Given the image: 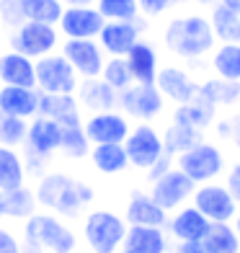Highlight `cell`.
Instances as JSON below:
<instances>
[{
  "instance_id": "cell-1",
  "label": "cell",
  "mask_w": 240,
  "mask_h": 253,
  "mask_svg": "<svg viewBox=\"0 0 240 253\" xmlns=\"http://www.w3.org/2000/svg\"><path fill=\"white\" fill-rule=\"evenodd\" d=\"M34 191H37V202L41 207H47L49 212L60 217H67V220L78 217L93 202V189L85 181H78L67 173H60V170L39 176V183Z\"/></svg>"
},
{
  "instance_id": "cell-2",
  "label": "cell",
  "mask_w": 240,
  "mask_h": 253,
  "mask_svg": "<svg viewBox=\"0 0 240 253\" xmlns=\"http://www.w3.org/2000/svg\"><path fill=\"white\" fill-rule=\"evenodd\" d=\"M24 243L41 248L44 253H75L78 238L73 227L54 212H34L24 225Z\"/></svg>"
},
{
  "instance_id": "cell-3",
  "label": "cell",
  "mask_w": 240,
  "mask_h": 253,
  "mask_svg": "<svg viewBox=\"0 0 240 253\" xmlns=\"http://www.w3.org/2000/svg\"><path fill=\"white\" fill-rule=\"evenodd\" d=\"M165 44L181 57H199L212 49L214 44V29L207 18L189 16L176 18L165 29Z\"/></svg>"
},
{
  "instance_id": "cell-4",
  "label": "cell",
  "mask_w": 240,
  "mask_h": 253,
  "mask_svg": "<svg viewBox=\"0 0 240 253\" xmlns=\"http://www.w3.org/2000/svg\"><path fill=\"white\" fill-rule=\"evenodd\" d=\"M127 220L111 210H93L85 214L83 238L90 253H119L124 235H127Z\"/></svg>"
},
{
  "instance_id": "cell-5",
  "label": "cell",
  "mask_w": 240,
  "mask_h": 253,
  "mask_svg": "<svg viewBox=\"0 0 240 253\" xmlns=\"http://www.w3.org/2000/svg\"><path fill=\"white\" fill-rule=\"evenodd\" d=\"M60 145H62V124H57L54 119H47V117H34L29 122V132L24 142L26 170H34L39 176V168H44V163L54 153H60Z\"/></svg>"
},
{
  "instance_id": "cell-6",
  "label": "cell",
  "mask_w": 240,
  "mask_h": 253,
  "mask_svg": "<svg viewBox=\"0 0 240 253\" xmlns=\"http://www.w3.org/2000/svg\"><path fill=\"white\" fill-rule=\"evenodd\" d=\"M37 88L41 93H75L78 73L65 54H44L37 60Z\"/></svg>"
},
{
  "instance_id": "cell-7",
  "label": "cell",
  "mask_w": 240,
  "mask_h": 253,
  "mask_svg": "<svg viewBox=\"0 0 240 253\" xmlns=\"http://www.w3.org/2000/svg\"><path fill=\"white\" fill-rule=\"evenodd\" d=\"M8 42L13 52L39 60L44 54H52V49L57 47V29L52 24H41V21H26L18 29H13Z\"/></svg>"
},
{
  "instance_id": "cell-8",
  "label": "cell",
  "mask_w": 240,
  "mask_h": 253,
  "mask_svg": "<svg viewBox=\"0 0 240 253\" xmlns=\"http://www.w3.org/2000/svg\"><path fill=\"white\" fill-rule=\"evenodd\" d=\"M124 150H127L129 166L150 170L158 160L165 155V145L153 126L140 124V126H134V132H129V137L124 140Z\"/></svg>"
},
{
  "instance_id": "cell-9",
  "label": "cell",
  "mask_w": 240,
  "mask_h": 253,
  "mask_svg": "<svg viewBox=\"0 0 240 253\" xmlns=\"http://www.w3.org/2000/svg\"><path fill=\"white\" fill-rule=\"evenodd\" d=\"M194 207L207 217L209 222H230L238 214V202L227 186L220 183H204L194 191Z\"/></svg>"
},
{
  "instance_id": "cell-10",
  "label": "cell",
  "mask_w": 240,
  "mask_h": 253,
  "mask_svg": "<svg viewBox=\"0 0 240 253\" xmlns=\"http://www.w3.org/2000/svg\"><path fill=\"white\" fill-rule=\"evenodd\" d=\"M178 168L194 183H207L222 170V153L207 142H199L191 150L178 155Z\"/></svg>"
},
{
  "instance_id": "cell-11",
  "label": "cell",
  "mask_w": 240,
  "mask_h": 253,
  "mask_svg": "<svg viewBox=\"0 0 240 253\" xmlns=\"http://www.w3.org/2000/svg\"><path fill=\"white\" fill-rule=\"evenodd\" d=\"M106 18L93 5H70L62 10L60 31L67 39H96L104 29Z\"/></svg>"
},
{
  "instance_id": "cell-12",
  "label": "cell",
  "mask_w": 240,
  "mask_h": 253,
  "mask_svg": "<svg viewBox=\"0 0 240 253\" xmlns=\"http://www.w3.org/2000/svg\"><path fill=\"white\" fill-rule=\"evenodd\" d=\"M194 183L181 168H170L168 173H163L158 181H153V191L150 197L163 207V210H176V207H181L189 197H194Z\"/></svg>"
},
{
  "instance_id": "cell-13",
  "label": "cell",
  "mask_w": 240,
  "mask_h": 253,
  "mask_svg": "<svg viewBox=\"0 0 240 253\" xmlns=\"http://www.w3.org/2000/svg\"><path fill=\"white\" fill-rule=\"evenodd\" d=\"M62 54L83 78H98L104 70V52L93 39H67L62 44Z\"/></svg>"
},
{
  "instance_id": "cell-14",
  "label": "cell",
  "mask_w": 240,
  "mask_h": 253,
  "mask_svg": "<svg viewBox=\"0 0 240 253\" xmlns=\"http://www.w3.org/2000/svg\"><path fill=\"white\" fill-rule=\"evenodd\" d=\"M119 103L124 111L137 117V119H153L163 109V93H160L158 85L134 83L119 93Z\"/></svg>"
},
{
  "instance_id": "cell-15",
  "label": "cell",
  "mask_w": 240,
  "mask_h": 253,
  "mask_svg": "<svg viewBox=\"0 0 240 253\" xmlns=\"http://www.w3.org/2000/svg\"><path fill=\"white\" fill-rule=\"evenodd\" d=\"M83 129L88 134V140L93 145H106V142H124L129 137V124L121 114H114V111H98L93 114Z\"/></svg>"
},
{
  "instance_id": "cell-16",
  "label": "cell",
  "mask_w": 240,
  "mask_h": 253,
  "mask_svg": "<svg viewBox=\"0 0 240 253\" xmlns=\"http://www.w3.org/2000/svg\"><path fill=\"white\" fill-rule=\"evenodd\" d=\"M41 90L21 85H0V111L18 119H34L39 114Z\"/></svg>"
},
{
  "instance_id": "cell-17",
  "label": "cell",
  "mask_w": 240,
  "mask_h": 253,
  "mask_svg": "<svg viewBox=\"0 0 240 253\" xmlns=\"http://www.w3.org/2000/svg\"><path fill=\"white\" fill-rule=\"evenodd\" d=\"M0 83L3 85H21L37 88V60L8 49L0 54Z\"/></svg>"
},
{
  "instance_id": "cell-18",
  "label": "cell",
  "mask_w": 240,
  "mask_h": 253,
  "mask_svg": "<svg viewBox=\"0 0 240 253\" xmlns=\"http://www.w3.org/2000/svg\"><path fill=\"white\" fill-rule=\"evenodd\" d=\"M140 37L137 21H106L98 34V42L111 57H127V52L134 47Z\"/></svg>"
},
{
  "instance_id": "cell-19",
  "label": "cell",
  "mask_w": 240,
  "mask_h": 253,
  "mask_svg": "<svg viewBox=\"0 0 240 253\" xmlns=\"http://www.w3.org/2000/svg\"><path fill=\"white\" fill-rule=\"evenodd\" d=\"M127 225H145V227H165L168 225V212L160 207L150 194L134 191L127 202V212H124Z\"/></svg>"
},
{
  "instance_id": "cell-20",
  "label": "cell",
  "mask_w": 240,
  "mask_h": 253,
  "mask_svg": "<svg viewBox=\"0 0 240 253\" xmlns=\"http://www.w3.org/2000/svg\"><path fill=\"white\" fill-rule=\"evenodd\" d=\"M209 225L212 222L197 210V207H184V210H178L168 220V230L178 243H197V240H204Z\"/></svg>"
},
{
  "instance_id": "cell-21",
  "label": "cell",
  "mask_w": 240,
  "mask_h": 253,
  "mask_svg": "<svg viewBox=\"0 0 240 253\" xmlns=\"http://www.w3.org/2000/svg\"><path fill=\"white\" fill-rule=\"evenodd\" d=\"M124 253H168V235L163 227H145V225H129L121 243Z\"/></svg>"
},
{
  "instance_id": "cell-22",
  "label": "cell",
  "mask_w": 240,
  "mask_h": 253,
  "mask_svg": "<svg viewBox=\"0 0 240 253\" xmlns=\"http://www.w3.org/2000/svg\"><path fill=\"white\" fill-rule=\"evenodd\" d=\"M37 117H47L54 119L62 126H78L80 122V109H78V98L73 93H41L39 101V114Z\"/></svg>"
},
{
  "instance_id": "cell-23",
  "label": "cell",
  "mask_w": 240,
  "mask_h": 253,
  "mask_svg": "<svg viewBox=\"0 0 240 253\" xmlns=\"http://www.w3.org/2000/svg\"><path fill=\"white\" fill-rule=\"evenodd\" d=\"M37 191L29 186L0 191V220H29L37 212Z\"/></svg>"
},
{
  "instance_id": "cell-24",
  "label": "cell",
  "mask_w": 240,
  "mask_h": 253,
  "mask_svg": "<svg viewBox=\"0 0 240 253\" xmlns=\"http://www.w3.org/2000/svg\"><path fill=\"white\" fill-rule=\"evenodd\" d=\"M78 98L83 106L90 111H111L119 103V96L104 78H85L83 83H78Z\"/></svg>"
},
{
  "instance_id": "cell-25",
  "label": "cell",
  "mask_w": 240,
  "mask_h": 253,
  "mask_svg": "<svg viewBox=\"0 0 240 253\" xmlns=\"http://www.w3.org/2000/svg\"><path fill=\"white\" fill-rule=\"evenodd\" d=\"M155 85L160 88V93H165L168 98H173L178 103H189L199 96L197 85L189 80V75L184 70H176V67H165L160 70L155 78Z\"/></svg>"
},
{
  "instance_id": "cell-26",
  "label": "cell",
  "mask_w": 240,
  "mask_h": 253,
  "mask_svg": "<svg viewBox=\"0 0 240 253\" xmlns=\"http://www.w3.org/2000/svg\"><path fill=\"white\" fill-rule=\"evenodd\" d=\"M26 163L16 147H5L0 145V191H10V189H21L26 186Z\"/></svg>"
},
{
  "instance_id": "cell-27",
  "label": "cell",
  "mask_w": 240,
  "mask_h": 253,
  "mask_svg": "<svg viewBox=\"0 0 240 253\" xmlns=\"http://www.w3.org/2000/svg\"><path fill=\"white\" fill-rule=\"evenodd\" d=\"M127 65L132 70L134 83H145V85H155L158 78V57L153 52L150 44L137 42L134 47L127 52Z\"/></svg>"
},
{
  "instance_id": "cell-28",
  "label": "cell",
  "mask_w": 240,
  "mask_h": 253,
  "mask_svg": "<svg viewBox=\"0 0 240 253\" xmlns=\"http://www.w3.org/2000/svg\"><path fill=\"white\" fill-rule=\"evenodd\" d=\"M90 160H93L96 170H101V173H106V176L121 173V170L129 166V158H127V150H124V142L93 145V150H90Z\"/></svg>"
},
{
  "instance_id": "cell-29",
  "label": "cell",
  "mask_w": 240,
  "mask_h": 253,
  "mask_svg": "<svg viewBox=\"0 0 240 253\" xmlns=\"http://www.w3.org/2000/svg\"><path fill=\"white\" fill-rule=\"evenodd\" d=\"M201 243L207 253H240V235L230 222H212Z\"/></svg>"
},
{
  "instance_id": "cell-30",
  "label": "cell",
  "mask_w": 240,
  "mask_h": 253,
  "mask_svg": "<svg viewBox=\"0 0 240 253\" xmlns=\"http://www.w3.org/2000/svg\"><path fill=\"white\" fill-rule=\"evenodd\" d=\"M212 29L227 44H240V10H233L220 3L212 13Z\"/></svg>"
},
{
  "instance_id": "cell-31",
  "label": "cell",
  "mask_w": 240,
  "mask_h": 253,
  "mask_svg": "<svg viewBox=\"0 0 240 253\" xmlns=\"http://www.w3.org/2000/svg\"><path fill=\"white\" fill-rule=\"evenodd\" d=\"M165 153H186L191 150L194 145H199V129L191 124H184V122H173V126L165 132Z\"/></svg>"
},
{
  "instance_id": "cell-32",
  "label": "cell",
  "mask_w": 240,
  "mask_h": 253,
  "mask_svg": "<svg viewBox=\"0 0 240 253\" xmlns=\"http://www.w3.org/2000/svg\"><path fill=\"white\" fill-rule=\"evenodd\" d=\"M60 153L70 160H80L90 155V140L83 129V124L78 126H62V145H60Z\"/></svg>"
},
{
  "instance_id": "cell-33",
  "label": "cell",
  "mask_w": 240,
  "mask_h": 253,
  "mask_svg": "<svg viewBox=\"0 0 240 253\" xmlns=\"http://www.w3.org/2000/svg\"><path fill=\"white\" fill-rule=\"evenodd\" d=\"M24 3L26 21H41V24H60L62 18V0H21Z\"/></svg>"
},
{
  "instance_id": "cell-34",
  "label": "cell",
  "mask_w": 240,
  "mask_h": 253,
  "mask_svg": "<svg viewBox=\"0 0 240 253\" xmlns=\"http://www.w3.org/2000/svg\"><path fill=\"white\" fill-rule=\"evenodd\" d=\"M214 70L222 80H240V44H225L214 54Z\"/></svg>"
},
{
  "instance_id": "cell-35",
  "label": "cell",
  "mask_w": 240,
  "mask_h": 253,
  "mask_svg": "<svg viewBox=\"0 0 240 253\" xmlns=\"http://www.w3.org/2000/svg\"><path fill=\"white\" fill-rule=\"evenodd\" d=\"M209 119H212V103L204 96H197L189 103H181V109L176 114V122L191 124V126H197V129H201Z\"/></svg>"
},
{
  "instance_id": "cell-36",
  "label": "cell",
  "mask_w": 240,
  "mask_h": 253,
  "mask_svg": "<svg viewBox=\"0 0 240 253\" xmlns=\"http://www.w3.org/2000/svg\"><path fill=\"white\" fill-rule=\"evenodd\" d=\"M26 132H29L26 119H18V117H10V114L0 111V145L21 147L26 142Z\"/></svg>"
},
{
  "instance_id": "cell-37",
  "label": "cell",
  "mask_w": 240,
  "mask_h": 253,
  "mask_svg": "<svg viewBox=\"0 0 240 253\" xmlns=\"http://www.w3.org/2000/svg\"><path fill=\"white\" fill-rule=\"evenodd\" d=\"M101 78L114 88V90H124L132 85V70L127 65V57H111L109 62H104V70H101Z\"/></svg>"
},
{
  "instance_id": "cell-38",
  "label": "cell",
  "mask_w": 240,
  "mask_h": 253,
  "mask_svg": "<svg viewBox=\"0 0 240 253\" xmlns=\"http://www.w3.org/2000/svg\"><path fill=\"white\" fill-rule=\"evenodd\" d=\"M96 8L106 21H137V13H140L137 0H98Z\"/></svg>"
},
{
  "instance_id": "cell-39",
  "label": "cell",
  "mask_w": 240,
  "mask_h": 253,
  "mask_svg": "<svg viewBox=\"0 0 240 253\" xmlns=\"http://www.w3.org/2000/svg\"><path fill=\"white\" fill-rule=\"evenodd\" d=\"M240 93V85L235 83V80H220V83H207L201 90H199V96H204L209 103H230L235 101Z\"/></svg>"
},
{
  "instance_id": "cell-40",
  "label": "cell",
  "mask_w": 240,
  "mask_h": 253,
  "mask_svg": "<svg viewBox=\"0 0 240 253\" xmlns=\"http://www.w3.org/2000/svg\"><path fill=\"white\" fill-rule=\"evenodd\" d=\"M0 24L8 26L10 31L18 29L21 24H26L24 3L21 0H0Z\"/></svg>"
},
{
  "instance_id": "cell-41",
  "label": "cell",
  "mask_w": 240,
  "mask_h": 253,
  "mask_svg": "<svg viewBox=\"0 0 240 253\" xmlns=\"http://www.w3.org/2000/svg\"><path fill=\"white\" fill-rule=\"evenodd\" d=\"M0 253H24V240L5 225H0Z\"/></svg>"
},
{
  "instance_id": "cell-42",
  "label": "cell",
  "mask_w": 240,
  "mask_h": 253,
  "mask_svg": "<svg viewBox=\"0 0 240 253\" xmlns=\"http://www.w3.org/2000/svg\"><path fill=\"white\" fill-rule=\"evenodd\" d=\"M137 3H140V10H142V13L158 16V13H163L168 5H173L176 0H137Z\"/></svg>"
},
{
  "instance_id": "cell-43",
  "label": "cell",
  "mask_w": 240,
  "mask_h": 253,
  "mask_svg": "<svg viewBox=\"0 0 240 253\" xmlns=\"http://www.w3.org/2000/svg\"><path fill=\"white\" fill-rule=\"evenodd\" d=\"M227 189H230V194L235 197V202L240 204V163L230 170V176H227Z\"/></svg>"
},
{
  "instance_id": "cell-44",
  "label": "cell",
  "mask_w": 240,
  "mask_h": 253,
  "mask_svg": "<svg viewBox=\"0 0 240 253\" xmlns=\"http://www.w3.org/2000/svg\"><path fill=\"white\" fill-rule=\"evenodd\" d=\"M168 170H170V155L165 153L163 158H160L158 160V163L150 168V181H158L160 176H163V173H168Z\"/></svg>"
},
{
  "instance_id": "cell-45",
  "label": "cell",
  "mask_w": 240,
  "mask_h": 253,
  "mask_svg": "<svg viewBox=\"0 0 240 253\" xmlns=\"http://www.w3.org/2000/svg\"><path fill=\"white\" fill-rule=\"evenodd\" d=\"M170 253H207V248H204L201 240H197V243H178V246H173Z\"/></svg>"
},
{
  "instance_id": "cell-46",
  "label": "cell",
  "mask_w": 240,
  "mask_h": 253,
  "mask_svg": "<svg viewBox=\"0 0 240 253\" xmlns=\"http://www.w3.org/2000/svg\"><path fill=\"white\" fill-rule=\"evenodd\" d=\"M62 3H67V8H70V5H90L93 0H62Z\"/></svg>"
},
{
  "instance_id": "cell-47",
  "label": "cell",
  "mask_w": 240,
  "mask_h": 253,
  "mask_svg": "<svg viewBox=\"0 0 240 253\" xmlns=\"http://www.w3.org/2000/svg\"><path fill=\"white\" fill-rule=\"evenodd\" d=\"M24 253H44V251L37 248V246H31V243H24Z\"/></svg>"
},
{
  "instance_id": "cell-48",
  "label": "cell",
  "mask_w": 240,
  "mask_h": 253,
  "mask_svg": "<svg viewBox=\"0 0 240 253\" xmlns=\"http://www.w3.org/2000/svg\"><path fill=\"white\" fill-rule=\"evenodd\" d=\"M233 227H235V233L240 235V210H238V214H235V225H233Z\"/></svg>"
}]
</instances>
